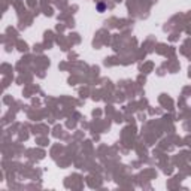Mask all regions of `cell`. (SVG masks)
Wrapping results in <instances>:
<instances>
[{"label":"cell","instance_id":"1","mask_svg":"<svg viewBox=\"0 0 191 191\" xmlns=\"http://www.w3.org/2000/svg\"><path fill=\"white\" fill-rule=\"evenodd\" d=\"M96 8H97V11H98V12H104V9H106V5H104L103 2H100V3H97Z\"/></svg>","mask_w":191,"mask_h":191}]
</instances>
